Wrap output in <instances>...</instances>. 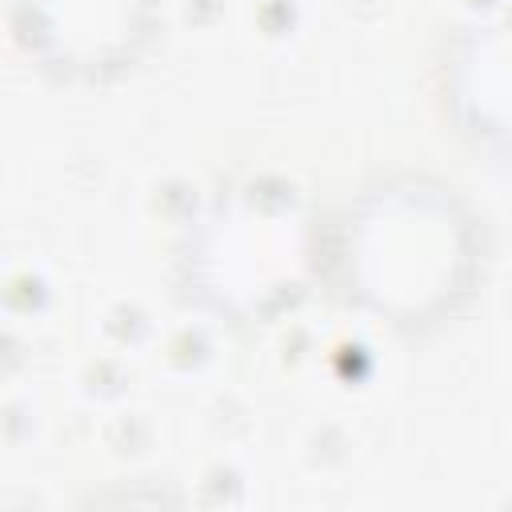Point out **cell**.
Returning <instances> with one entry per match:
<instances>
[{
	"mask_svg": "<svg viewBox=\"0 0 512 512\" xmlns=\"http://www.w3.org/2000/svg\"><path fill=\"white\" fill-rule=\"evenodd\" d=\"M136 20H140V0H68L36 12L40 36L64 40L68 60H96V68L116 60L132 44Z\"/></svg>",
	"mask_w": 512,
	"mask_h": 512,
	"instance_id": "1",
	"label": "cell"
}]
</instances>
